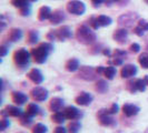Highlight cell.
I'll return each mask as SVG.
<instances>
[{
    "label": "cell",
    "instance_id": "f6af8a7d",
    "mask_svg": "<svg viewBox=\"0 0 148 133\" xmlns=\"http://www.w3.org/2000/svg\"><path fill=\"white\" fill-rule=\"evenodd\" d=\"M53 133H68V129L62 126H57V128H55Z\"/></svg>",
    "mask_w": 148,
    "mask_h": 133
},
{
    "label": "cell",
    "instance_id": "484cf974",
    "mask_svg": "<svg viewBox=\"0 0 148 133\" xmlns=\"http://www.w3.org/2000/svg\"><path fill=\"white\" fill-rule=\"evenodd\" d=\"M51 121L52 122H55V123H58V124H62V123L66 121V117H65L64 111L53 112L51 115Z\"/></svg>",
    "mask_w": 148,
    "mask_h": 133
},
{
    "label": "cell",
    "instance_id": "cb8c5ba5",
    "mask_svg": "<svg viewBox=\"0 0 148 133\" xmlns=\"http://www.w3.org/2000/svg\"><path fill=\"white\" fill-rule=\"evenodd\" d=\"M117 73V70L116 68L114 66H106L104 69V72H103V75L107 80H112L115 78V75Z\"/></svg>",
    "mask_w": 148,
    "mask_h": 133
},
{
    "label": "cell",
    "instance_id": "e0dca14e",
    "mask_svg": "<svg viewBox=\"0 0 148 133\" xmlns=\"http://www.w3.org/2000/svg\"><path fill=\"white\" fill-rule=\"evenodd\" d=\"M66 19V16H65V12L62 10H55L51 14V17L49 19V21L51 24H59L61 22Z\"/></svg>",
    "mask_w": 148,
    "mask_h": 133
},
{
    "label": "cell",
    "instance_id": "f907efd6",
    "mask_svg": "<svg viewBox=\"0 0 148 133\" xmlns=\"http://www.w3.org/2000/svg\"><path fill=\"white\" fill-rule=\"evenodd\" d=\"M29 1H30V2H37L38 0H29Z\"/></svg>",
    "mask_w": 148,
    "mask_h": 133
},
{
    "label": "cell",
    "instance_id": "ee69618b",
    "mask_svg": "<svg viewBox=\"0 0 148 133\" xmlns=\"http://www.w3.org/2000/svg\"><path fill=\"white\" fill-rule=\"evenodd\" d=\"M88 22H89V24L92 27V29H95V30H97L99 27H98V24H97V21H96V17H91V18H89V20H88Z\"/></svg>",
    "mask_w": 148,
    "mask_h": 133
},
{
    "label": "cell",
    "instance_id": "9c48e42d",
    "mask_svg": "<svg viewBox=\"0 0 148 133\" xmlns=\"http://www.w3.org/2000/svg\"><path fill=\"white\" fill-rule=\"evenodd\" d=\"M52 31H53L56 40H59V41H65L67 39H70V38L73 37L71 29L68 26H62V27H60L59 29L52 30Z\"/></svg>",
    "mask_w": 148,
    "mask_h": 133
},
{
    "label": "cell",
    "instance_id": "ac0fdd59",
    "mask_svg": "<svg viewBox=\"0 0 148 133\" xmlns=\"http://www.w3.org/2000/svg\"><path fill=\"white\" fill-rule=\"evenodd\" d=\"M64 108V100L61 98H58V96H55L52 98L49 102V109L52 111V112H59L61 111V109Z\"/></svg>",
    "mask_w": 148,
    "mask_h": 133
},
{
    "label": "cell",
    "instance_id": "7c38bea8",
    "mask_svg": "<svg viewBox=\"0 0 148 133\" xmlns=\"http://www.w3.org/2000/svg\"><path fill=\"white\" fill-rule=\"evenodd\" d=\"M137 71H138L137 66L135 64H125L120 70V75L124 79H129V78H133L134 75H136Z\"/></svg>",
    "mask_w": 148,
    "mask_h": 133
},
{
    "label": "cell",
    "instance_id": "f546056e",
    "mask_svg": "<svg viewBox=\"0 0 148 133\" xmlns=\"http://www.w3.org/2000/svg\"><path fill=\"white\" fill-rule=\"evenodd\" d=\"M31 132L32 133H47L48 132V129L47 126L42 124V123H37L36 126H34V128L31 129Z\"/></svg>",
    "mask_w": 148,
    "mask_h": 133
},
{
    "label": "cell",
    "instance_id": "52a82bcc",
    "mask_svg": "<svg viewBox=\"0 0 148 133\" xmlns=\"http://www.w3.org/2000/svg\"><path fill=\"white\" fill-rule=\"evenodd\" d=\"M79 78H82L86 81H94L97 79V71L92 68V66H82L79 68Z\"/></svg>",
    "mask_w": 148,
    "mask_h": 133
},
{
    "label": "cell",
    "instance_id": "d6a6232c",
    "mask_svg": "<svg viewBox=\"0 0 148 133\" xmlns=\"http://www.w3.org/2000/svg\"><path fill=\"white\" fill-rule=\"evenodd\" d=\"M135 84H136V89H137V92H144L146 90V82L144 79H136L135 80Z\"/></svg>",
    "mask_w": 148,
    "mask_h": 133
},
{
    "label": "cell",
    "instance_id": "e575fe53",
    "mask_svg": "<svg viewBox=\"0 0 148 133\" xmlns=\"http://www.w3.org/2000/svg\"><path fill=\"white\" fill-rule=\"evenodd\" d=\"M136 27H138V28L140 30H143L144 32H145V31H148V21L145 20V19H140V20H138Z\"/></svg>",
    "mask_w": 148,
    "mask_h": 133
},
{
    "label": "cell",
    "instance_id": "7402d4cb",
    "mask_svg": "<svg viewBox=\"0 0 148 133\" xmlns=\"http://www.w3.org/2000/svg\"><path fill=\"white\" fill-rule=\"evenodd\" d=\"M66 70L67 71H69V72H75V71H77V70H79V61L76 59V58H71V59H69L68 61L66 62Z\"/></svg>",
    "mask_w": 148,
    "mask_h": 133
},
{
    "label": "cell",
    "instance_id": "1f68e13d",
    "mask_svg": "<svg viewBox=\"0 0 148 133\" xmlns=\"http://www.w3.org/2000/svg\"><path fill=\"white\" fill-rule=\"evenodd\" d=\"M138 62L144 69H148V53H146V52L141 53L138 58Z\"/></svg>",
    "mask_w": 148,
    "mask_h": 133
},
{
    "label": "cell",
    "instance_id": "ba28073f",
    "mask_svg": "<svg viewBox=\"0 0 148 133\" xmlns=\"http://www.w3.org/2000/svg\"><path fill=\"white\" fill-rule=\"evenodd\" d=\"M30 96L31 98L37 101V102H42V101H46L48 99V90L47 89L42 88V87H35L34 89H31L30 91Z\"/></svg>",
    "mask_w": 148,
    "mask_h": 133
},
{
    "label": "cell",
    "instance_id": "f1b7e54d",
    "mask_svg": "<svg viewBox=\"0 0 148 133\" xmlns=\"http://www.w3.org/2000/svg\"><path fill=\"white\" fill-rule=\"evenodd\" d=\"M28 43L30 44H34V43H37L38 40H39V33H38V31L36 30H30L29 32H28Z\"/></svg>",
    "mask_w": 148,
    "mask_h": 133
},
{
    "label": "cell",
    "instance_id": "277c9868",
    "mask_svg": "<svg viewBox=\"0 0 148 133\" xmlns=\"http://www.w3.org/2000/svg\"><path fill=\"white\" fill-rule=\"evenodd\" d=\"M67 11L71 15L82 16L86 11V6L80 0H70L67 3Z\"/></svg>",
    "mask_w": 148,
    "mask_h": 133
},
{
    "label": "cell",
    "instance_id": "30bf717a",
    "mask_svg": "<svg viewBox=\"0 0 148 133\" xmlns=\"http://www.w3.org/2000/svg\"><path fill=\"white\" fill-rule=\"evenodd\" d=\"M23 112H22L21 109H19L18 107H14V105H7L6 109L1 111V115L2 117H15V118H20Z\"/></svg>",
    "mask_w": 148,
    "mask_h": 133
},
{
    "label": "cell",
    "instance_id": "5bb4252c",
    "mask_svg": "<svg viewBox=\"0 0 148 133\" xmlns=\"http://www.w3.org/2000/svg\"><path fill=\"white\" fill-rule=\"evenodd\" d=\"M92 100H94L92 96L88 92L84 91V92H80V94L76 98V103L82 105V107H87L92 102Z\"/></svg>",
    "mask_w": 148,
    "mask_h": 133
},
{
    "label": "cell",
    "instance_id": "8d00e7d4",
    "mask_svg": "<svg viewBox=\"0 0 148 133\" xmlns=\"http://www.w3.org/2000/svg\"><path fill=\"white\" fill-rule=\"evenodd\" d=\"M126 88H127V90L130 92V93H136V92H137L136 84H135V80H129V81L127 82Z\"/></svg>",
    "mask_w": 148,
    "mask_h": 133
},
{
    "label": "cell",
    "instance_id": "2e32d148",
    "mask_svg": "<svg viewBox=\"0 0 148 133\" xmlns=\"http://www.w3.org/2000/svg\"><path fill=\"white\" fill-rule=\"evenodd\" d=\"M140 111L139 107L135 105L132 103H125L123 105V112L126 117H134L136 114H138V112Z\"/></svg>",
    "mask_w": 148,
    "mask_h": 133
},
{
    "label": "cell",
    "instance_id": "d6986e66",
    "mask_svg": "<svg viewBox=\"0 0 148 133\" xmlns=\"http://www.w3.org/2000/svg\"><path fill=\"white\" fill-rule=\"evenodd\" d=\"M11 98H12V101H14L17 105H22V104H25L26 102H28V96H26L25 93L20 92V91H15V92H12Z\"/></svg>",
    "mask_w": 148,
    "mask_h": 133
},
{
    "label": "cell",
    "instance_id": "c3c4849f",
    "mask_svg": "<svg viewBox=\"0 0 148 133\" xmlns=\"http://www.w3.org/2000/svg\"><path fill=\"white\" fill-rule=\"evenodd\" d=\"M103 53H104L105 56H107V57H111V53L109 49H104V50H103Z\"/></svg>",
    "mask_w": 148,
    "mask_h": 133
},
{
    "label": "cell",
    "instance_id": "60d3db41",
    "mask_svg": "<svg viewBox=\"0 0 148 133\" xmlns=\"http://www.w3.org/2000/svg\"><path fill=\"white\" fill-rule=\"evenodd\" d=\"M108 110V113L109 114H116V113H118V111H119V107H118V104L117 103H112L111 104V107L109 108V109H107Z\"/></svg>",
    "mask_w": 148,
    "mask_h": 133
},
{
    "label": "cell",
    "instance_id": "f35d334b",
    "mask_svg": "<svg viewBox=\"0 0 148 133\" xmlns=\"http://www.w3.org/2000/svg\"><path fill=\"white\" fill-rule=\"evenodd\" d=\"M127 56V52L124 51V50H119V49H117L116 51L114 52V54L111 56L112 58H120V59H124L125 57ZM110 57V58H111Z\"/></svg>",
    "mask_w": 148,
    "mask_h": 133
},
{
    "label": "cell",
    "instance_id": "836d02e7",
    "mask_svg": "<svg viewBox=\"0 0 148 133\" xmlns=\"http://www.w3.org/2000/svg\"><path fill=\"white\" fill-rule=\"evenodd\" d=\"M29 0H11V5L16 8H19V9H21L22 7L29 5Z\"/></svg>",
    "mask_w": 148,
    "mask_h": 133
},
{
    "label": "cell",
    "instance_id": "7dc6e473",
    "mask_svg": "<svg viewBox=\"0 0 148 133\" xmlns=\"http://www.w3.org/2000/svg\"><path fill=\"white\" fill-rule=\"evenodd\" d=\"M91 1V3L95 6V7H99L103 2H105V0H90Z\"/></svg>",
    "mask_w": 148,
    "mask_h": 133
},
{
    "label": "cell",
    "instance_id": "8fae6325",
    "mask_svg": "<svg viewBox=\"0 0 148 133\" xmlns=\"http://www.w3.org/2000/svg\"><path fill=\"white\" fill-rule=\"evenodd\" d=\"M112 38L117 43L125 44L127 42V39H128V31L125 28H120V29L115 30Z\"/></svg>",
    "mask_w": 148,
    "mask_h": 133
},
{
    "label": "cell",
    "instance_id": "44dd1931",
    "mask_svg": "<svg viewBox=\"0 0 148 133\" xmlns=\"http://www.w3.org/2000/svg\"><path fill=\"white\" fill-rule=\"evenodd\" d=\"M22 38V31L18 28H12L8 32V39L10 42H17Z\"/></svg>",
    "mask_w": 148,
    "mask_h": 133
},
{
    "label": "cell",
    "instance_id": "74e56055",
    "mask_svg": "<svg viewBox=\"0 0 148 133\" xmlns=\"http://www.w3.org/2000/svg\"><path fill=\"white\" fill-rule=\"evenodd\" d=\"M123 62H124V59H120V58H112V57H111V59H109V61H108V63H109L110 66H121Z\"/></svg>",
    "mask_w": 148,
    "mask_h": 133
},
{
    "label": "cell",
    "instance_id": "5b68a950",
    "mask_svg": "<svg viewBox=\"0 0 148 133\" xmlns=\"http://www.w3.org/2000/svg\"><path fill=\"white\" fill-rule=\"evenodd\" d=\"M98 121L101 126H116V120L111 117V114L108 113L107 109H101L97 113Z\"/></svg>",
    "mask_w": 148,
    "mask_h": 133
},
{
    "label": "cell",
    "instance_id": "9a60e30c",
    "mask_svg": "<svg viewBox=\"0 0 148 133\" xmlns=\"http://www.w3.org/2000/svg\"><path fill=\"white\" fill-rule=\"evenodd\" d=\"M28 78L35 84H40L44 81V75L41 73V71L39 69H37V68H34V69L30 70L29 73H28Z\"/></svg>",
    "mask_w": 148,
    "mask_h": 133
},
{
    "label": "cell",
    "instance_id": "603a6c76",
    "mask_svg": "<svg viewBox=\"0 0 148 133\" xmlns=\"http://www.w3.org/2000/svg\"><path fill=\"white\" fill-rule=\"evenodd\" d=\"M96 21H97L98 27L100 28V27H107V26H110L111 22H112V19H111L110 17H108V16L100 15V16H98V17H96Z\"/></svg>",
    "mask_w": 148,
    "mask_h": 133
},
{
    "label": "cell",
    "instance_id": "83f0119b",
    "mask_svg": "<svg viewBox=\"0 0 148 133\" xmlns=\"http://www.w3.org/2000/svg\"><path fill=\"white\" fill-rule=\"evenodd\" d=\"M68 133H78L82 129V123L78 121H71L68 124Z\"/></svg>",
    "mask_w": 148,
    "mask_h": 133
},
{
    "label": "cell",
    "instance_id": "4fadbf2b",
    "mask_svg": "<svg viewBox=\"0 0 148 133\" xmlns=\"http://www.w3.org/2000/svg\"><path fill=\"white\" fill-rule=\"evenodd\" d=\"M64 113H65V117L67 120H71V121H76L77 119H79L82 117V113L80 111L78 110L77 108H75L73 105H69L64 109Z\"/></svg>",
    "mask_w": 148,
    "mask_h": 133
},
{
    "label": "cell",
    "instance_id": "6da1fadb",
    "mask_svg": "<svg viewBox=\"0 0 148 133\" xmlns=\"http://www.w3.org/2000/svg\"><path fill=\"white\" fill-rule=\"evenodd\" d=\"M52 50H53V47L51 43L44 42V43H40L36 48H34L30 53H31V57L34 58L36 63L42 64L47 61V58Z\"/></svg>",
    "mask_w": 148,
    "mask_h": 133
},
{
    "label": "cell",
    "instance_id": "8992f818",
    "mask_svg": "<svg viewBox=\"0 0 148 133\" xmlns=\"http://www.w3.org/2000/svg\"><path fill=\"white\" fill-rule=\"evenodd\" d=\"M138 18H139L138 15L135 12H127L118 18V24L124 28H129V27H133L136 20H138Z\"/></svg>",
    "mask_w": 148,
    "mask_h": 133
},
{
    "label": "cell",
    "instance_id": "4316f807",
    "mask_svg": "<svg viewBox=\"0 0 148 133\" xmlns=\"http://www.w3.org/2000/svg\"><path fill=\"white\" fill-rule=\"evenodd\" d=\"M95 89H96V91L98 93L104 94V93L107 92V90H108V84H107V82L105 81V80L100 79V80H98V81L96 82Z\"/></svg>",
    "mask_w": 148,
    "mask_h": 133
},
{
    "label": "cell",
    "instance_id": "7bdbcfd3",
    "mask_svg": "<svg viewBox=\"0 0 148 133\" xmlns=\"http://www.w3.org/2000/svg\"><path fill=\"white\" fill-rule=\"evenodd\" d=\"M129 49H130V51L134 52V53H138V52L140 51V45L138 43H132L130 47H129Z\"/></svg>",
    "mask_w": 148,
    "mask_h": 133
},
{
    "label": "cell",
    "instance_id": "ab89813d",
    "mask_svg": "<svg viewBox=\"0 0 148 133\" xmlns=\"http://www.w3.org/2000/svg\"><path fill=\"white\" fill-rule=\"evenodd\" d=\"M10 126V122H9V120H8L6 117H2V120H1V126H0V131L2 132V131H5L7 128H9Z\"/></svg>",
    "mask_w": 148,
    "mask_h": 133
},
{
    "label": "cell",
    "instance_id": "3957f363",
    "mask_svg": "<svg viewBox=\"0 0 148 133\" xmlns=\"http://www.w3.org/2000/svg\"><path fill=\"white\" fill-rule=\"evenodd\" d=\"M30 58H32L31 53L25 48H19L14 53V61L19 68H26L27 66H29Z\"/></svg>",
    "mask_w": 148,
    "mask_h": 133
},
{
    "label": "cell",
    "instance_id": "bcb514c9",
    "mask_svg": "<svg viewBox=\"0 0 148 133\" xmlns=\"http://www.w3.org/2000/svg\"><path fill=\"white\" fill-rule=\"evenodd\" d=\"M134 32H135L137 36H139V37H143V36L145 35V32H144L143 30L139 29L138 27H135V28H134Z\"/></svg>",
    "mask_w": 148,
    "mask_h": 133
},
{
    "label": "cell",
    "instance_id": "d4e9b609",
    "mask_svg": "<svg viewBox=\"0 0 148 133\" xmlns=\"http://www.w3.org/2000/svg\"><path fill=\"white\" fill-rule=\"evenodd\" d=\"M40 108L38 107L36 103H29L28 105H27V109H26V112L25 113H27L28 115H30V117H35V115H38L39 113H40Z\"/></svg>",
    "mask_w": 148,
    "mask_h": 133
},
{
    "label": "cell",
    "instance_id": "d590c367",
    "mask_svg": "<svg viewBox=\"0 0 148 133\" xmlns=\"http://www.w3.org/2000/svg\"><path fill=\"white\" fill-rule=\"evenodd\" d=\"M30 12H31V6H30V5H27V6L22 7L21 9H19V14H20V16H22V17L29 16Z\"/></svg>",
    "mask_w": 148,
    "mask_h": 133
},
{
    "label": "cell",
    "instance_id": "7a4b0ae2",
    "mask_svg": "<svg viewBox=\"0 0 148 133\" xmlns=\"http://www.w3.org/2000/svg\"><path fill=\"white\" fill-rule=\"evenodd\" d=\"M76 38L78 42L82 44H91L96 41V33L86 24H82L77 28Z\"/></svg>",
    "mask_w": 148,
    "mask_h": 133
},
{
    "label": "cell",
    "instance_id": "816d5d0a",
    "mask_svg": "<svg viewBox=\"0 0 148 133\" xmlns=\"http://www.w3.org/2000/svg\"><path fill=\"white\" fill-rule=\"evenodd\" d=\"M111 1H119V0H111Z\"/></svg>",
    "mask_w": 148,
    "mask_h": 133
},
{
    "label": "cell",
    "instance_id": "4dcf8cb0",
    "mask_svg": "<svg viewBox=\"0 0 148 133\" xmlns=\"http://www.w3.org/2000/svg\"><path fill=\"white\" fill-rule=\"evenodd\" d=\"M20 123H21L23 126H29L31 123H32V117L28 115L27 113H23L21 117H20Z\"/></svg>",
    "mask_w": 148,
    "mask_h": 133
},
{
    "label": "cell",
    "instance_id": "b9f144b4",
    "mask_svg": "<svg viewBox=\"0 0 148 133\" xmlns=\"http://www.w3.org/2000/svg\"><path fill=\"white\" fill-rule=\"evenodd\" d=\"M8 53V47L6 44H1L0 45V57L1 58H3V57H6Z\"/></svg>",
    "mask_w": 148,
    "mask_h": 133
},
{
    "label": "cell",
    "instance_id": "681fc988",
    "mask_svg": "<svg viewBox=\"0 0 148 133\" xmlns=\"http://www.w3.org/2000/svg\"><path fill=\"white\" fill-rule=\"evenodd\" d=\"M144 80L146 82V84L148 86V75H145V78H144Z\"/></svg>",
    "mask_w": 148,
    "mask_h": 133
},
{
    "label": "cell",
    "instance_id": "f5cc1de1",
    "mask_svg": "<svg viewBox=\"0 0 148 133\" xmlns=\"http://www.w3.org/2000/svg\"><path fill=\"white\" fill-rule=\"evenodd\" d=\"M146 2H148V0H146Z\"/></svg>",
    "mask_w": 148,
    "mask_h": 133
},
{
    "label": "cell",
    "instance_id": "ffe728a7",
    "mask_svg": "<svg viewBox=\"0 0 148 133\" xmlns=\"http://www.w3.org/2000/svg\"><path fill=\"white\" fill-rule=\"evenodd\" d=\"M51 14H52L51 9L48 7V6H42V7L39 9V11H38V19L40 21L48 20V19H50Z\"/></svg>",
    "mask_w": 148,
    "mask_h": 133
}]
</instances>
